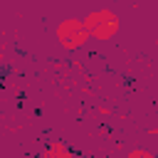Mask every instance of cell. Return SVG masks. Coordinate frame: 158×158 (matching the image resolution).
I'll return each instance as SVG.
<instances>
[{"instance_id":"2","label":"cell","mask_w":158,"mask_h":158,"mask_svg":"<svg viewBox=\"0 0 158 158\" xmlns=\"http://www.w3.org/2000/svg\"><path fill=\"white\" fill-rule=\"evenodd\" d=\"M57 35V42L64 47V49H79L89 42V32H86V25L84 20H77V17H69V20H62L54 30Z\"/></svg>"},{"instance_id":"4","label":"cell","mask_w":158,"mask_h":158,"mask_svg":"<svg viewBox=\"0 0 158 158\" xmlns=\"http://www.w3.org/2000/svg\"><path fill=\"white\" fill-rule=\"evenodd\" d=\"M126 158H156V156L151 151H146V148H133V151L126 153Z\"/></svg>"},{"instance_id":"1","label":"cell","mask_w":158,"mask_h":158,"mask_svg":"<svg viewBox=\"0 0 158 158\" xmlns=\"http://www.w3.org/2000/svg\"><path fill=\"white\" fill-rule=\"evenodd\" d=\"M84 25H86L89 40L106 42V40H111V37L118 32V15H116L114 10H109V7L91 10V12L84 17Z\"/></svg>"},{"instance_id":"3","label":"cell","mask_w":158,"mask_h":158,"mask_svg":"<svg viewBox=\"0 0 158 158\" xmlns=\"http://www.w3.org/2000/svg\"><path fill=\"white\" fill-rule=\"evenodd\" d=\"M42 158H74V156H72V151H69L62 141H52V143L44 148Z\"/></svg>"}]
</instances>
